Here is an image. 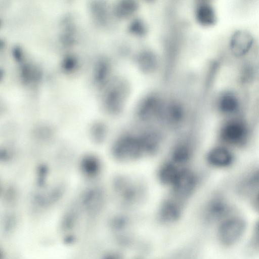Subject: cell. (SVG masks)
Here are the masks:
<instances>
[{"mask_svg":"<svg viewBox=\"0 0 259 259\" xmlns=\"http://www.w3.org/2000/svg\"><path fill=\"white\" fill-rule=\"evenodd\" d=\"M248 227L247 219L241 210L230 216L214 229L217 243L225 250L233 249L242 240Z\"/></svg>","mask_w":259,"mask_h":259,"instance_id":"obj_4","label":"cell"},{"mask_svg":"<svg viewBox=\"0 0 259 259\" xmlns=\"http://www.w3.org/2000/svg\"><path fill=\"white\" fill-rule=\"evenodd\" d=\"M235 200L225 186L212 190L204 204L205 223L215 229L225 219L240 211Z\"/></svg>","mask_w":259,"mask_h":259,"instance_id":"obj_2","label":"cell"},{"mask_svg":"<svg viewBox=\"0 0 259 259\" xmlns=\"http://www.w3.org/2000/svg\"><path fill=\"white\" fill-rule=\"evenodd\" d=\"M205 160L213 169L226 171L235 168L238 161V152L221 144L216 143L207 150Z\"/></svg>","mask_w":259,"mask_h":259,"instance_id":"obj_5","label":"cell"},{"mask_svg":"<svg viewBox=\"0 0 259 259\" xmlns=\"http://www.w3.org/2000/svg\"><path fill=\"white\" fill-rule=\"evenodd\" d=\"M81 171L89 177L95 176L99 172L100 164L95 156L88 155L84 157L80 163Z\"/></svg>","mask_w":259,"mask_h":259,"instance_id":"obj_9","label":"cell"},{"mask_svg":"<svg viewBox=\"0 0 259 259\" xmlns=\"http://www.w3.org/2000/svg\"><path fill=\"white\" fill-rule=\"evenodd\" d=\"M244 255L249 258L259 256V217L253 224L244 246Z\"/></svg>","mask_w":259,"mask_h":259,"instance_id":"obj_8","label":"cell"},{"mask_svg":"<svg viewBox=\"0 0 259 259\" xmlns=\"http://www.w3.org/2000/svg\"><path fill=\"white\" fill-rule=\"evenodd\" d=\"M253 43V38L249 32L245 30L236 32L230 42L232 52L237 56H241L247 53Z\"/></svg>","mask_w":259,"mask_h":259,"instance_id":"obj_7","label":"cell"},{"mask_svg":"<svg viewBox=\"0 0 259 259\" xmlns=\"http://www.w3.org/2000/svg\"><path fill=\"white\" fill-rule=\"evenodd\" d=\"M225 186L235 199L247 202L259 191V160L241 169Z\"/></svg>","mask_w":259,"mask_h":259,"instance_id":"obj_3","label":"cell"},{"mask_svg":"<svg viewBox=\"0 0 259 259\" xmlns=\"http://www.w3.org/2000/svg\"><path fill=\"white\" fill-rule=\"evenodd\" d=\"M217 109L222 119L242 115L241 104L238 97L233 93L228 92L222 95L218 103Z\"/></svg>","mask_w":259,"mask_h":259,"instance_id":"obj_6","label":"cell"},{"mask_svg":"<svg viewBox=\"0 0 259 259\" xmlns=\"http://www.w3.org/2000/svg\"><path fill=\"white\" fill-rule=\"evenodd\" d=\"M254 137V126L242 115L222 119L215 132V142L238 153L249 148Z\"/></svg>","mask_w":259,"mask_h":259,"instance_id":"obj_1","label":"cell"},{"mask_svg":"<svg viewBox=\"0 0 259 259\" xmlns=\"http://www.w3.org/2000/svg\"><path fill=\"white\" fill-rule=\"evenodd\" d=\"M247 203L250 208L259 214V191L249 199Z\"/></svg>","mask_w":259,"mask_h":259,"instance_id":"obj_11","label":"cell"},{"mask_svg":"<svg viewBox=\"0 0 259 259\" xmlns=\"http://www.w3.org/2000/svg\"><path fill=\"white\" fill-rule=\"evenodd\" d=\"M91 132L94 140L97 142H100L104 137L105 127L100 123L95 124L92 126Z\"/></svg>","mask_w":259,"mask_h":259,"instance_id":"obj_10","label":"cell"}]
</instances>
